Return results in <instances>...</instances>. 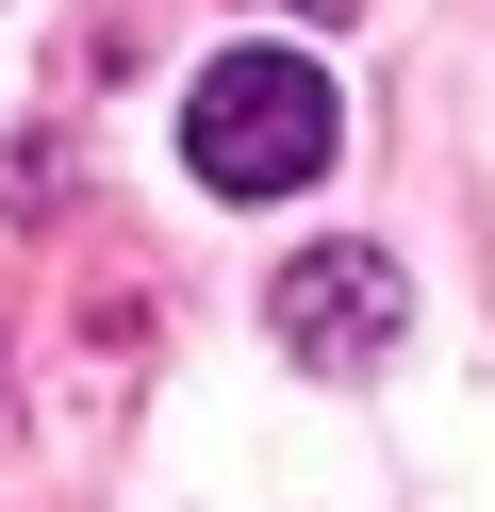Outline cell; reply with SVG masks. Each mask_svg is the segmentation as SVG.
I'll list each match as a JSON object with an SVG mask.
<instances>
[{
	"instance_id": "1",
	"label": "cell",
	"mask_w": 495,
	"mask_h": 512,
	"mask_svg": "<svg viewBox=\"0 0 495 512\" xmlns=\"http://www.w3.org/2000/svg\"><path fill=\"white\" fill-rule=\"evenodd\" d=\"M330 67H297V50H215L182 100V166L215 182V199H297V182L330 166Z\"/></svg>"
},
{
	"instance_id": "2",
	"label": "cell",
	"mask_w": 495,
	"mask_h": 512,
	"mask_svg": "<svg viewBox=\"0 0 495 512\" xmlns=\"http://www.w3.org/2000/svg\"><path fill=\"white\" fill-rule=\"evenodd\" d=\"M396 314H413V281H396V248H363V232L297 248V265L264 281V331H281L314 380H363V364L396 347Z\"/></svg>"
},
{
	"instance_id": "3",
	"label": "cell",
	"mask_w": 495,
	"mask_h": 512,
	"mask_svg": "<svg viewBox=\"0 0 495 512\" xmlns=\"http://www.w3.org/2000/svg\"><path fill=\"white\" fill-rule=\"evenodd\" d=\"M314 17H347V0H314Z\"/></svg>"
}]
</instances>
